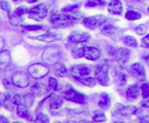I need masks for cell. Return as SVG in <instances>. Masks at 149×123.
<instances>
[{
	"label": "cell",
	"mask_w": 149,
	"mask_h": 123,
	"mask_svg": "<svg viewBox=\"0 0 149 123\" xmlns=\"http://www.w3.org/2000/svg\"><path fill=\"white\" fill-rule=\"evenodd\" d=\"M141 57L143 60L146 61V62H148L149 61V52H143V53L141 54Z\"/></svg>",
	"instance_id": "bcb514c9"
},
{
	"label": "cell",
	"mask_w": 149,
	"mask_h": 123,
	"mask_svg": "<svg viewBox=\"0 0 149 123\" xmlns=\"http://www.w3.org/2000/svg\"><path fill=\"white\" fill-rule=\"evenodd\" d=\"M135 1H143V0H135Z\"/></svg>",
	"instance_id": "f5cc1de1"
},
{
	"label": "cell",
	"mask_w": 149,
	"mask_h": 123,
	"mask_svg": "<svg viewBox=\"0 0 149 123\" xmlns=\"http://www.w3.org/2000/svg\"><path fill=\"white\" fill-rule=\"evenodd\" d=\"M141 89L142 91V95L143 98H148L149 96V85L148 84H143L141 87Z\"/></svg>",
	"instance_id": "f35d334b"
},
{
	"label": "cell",
	"mask_w": 149,
	"mask_h": 123,
	"mask_svg": "<svg viewBox=\"0 0 149 123\" xmlns=\"http://www.w3.org/2000/svg\"><path fill=\"white\" fill-rule=\"evenodd\" d=\"M62 96L65 99L77 104H84L87 102V98L82 93L79 92L71 85H68L65 91L62 93Z\"/></svg>",
	"instance_id": "277c9868"
},
{
	"label": "cell",
	"mask_w": 149,
	"mask_h": 123,
	"mask_svg": "<svg viewBox=\"0 0 149 123\" xmlns=\"http://www.w3.org/2000/svg\"><path fill=\"white\" fill-rule=\"evenodd\" d=\"M63 104V97L60 96H55L52 97L49 107L52 109H58L62 107Z\"/></svg>",
	"instance_id": "603a6c76"
},
{
	"label": "cell",
	"mask_w": 149,
	"mask_h": 123,
	"mask_svg": "<svg viewBox=\"0 0 149 123\" xmlns=\"http://www.w3.org/2000/svg\"><path fill=\"white\" fill-rule=\"evenodd\" d=\"M127 82V78L125 74H120L117 78V83L120 86H124Z\"/></svg>",
	"instance_id": "ab89813d"
},
{
	"label": "cell",
	"mask_w": 149,
	"mask_h": 123,
	"mask_svg": "<svg viewBox=\"0 0 149 123\" xmlns=\"http://www.w3.org/2000/svg\"><path fill=\"white\" fill-rule=\"evenodd\" d=\"M105 4L103 0H89L86 3V7H96L98 5H103Z\"/></svg>",
	"instance_id": "d590c367"
},
{
	"label": "cell",
	"mask_w": 149,
	"mask_h": 123,
	"mask_svg": "<svg viewBox=\"0 0 149 123\" xmlns=\"http://www.w3.org/2000/svg\"><path fill=\"white\" fill-rule=\"evenodd\" d=\"M8 18L10 25L13 26H17L19 24V20L17 19V16L15 15L14 14H12L11 13L8 12Z\"/></svg>",
	"instance_id": "836d02e7"
},
{
	"label": "cell",
	"mask_w": 149,
	"mask_h": 123,
	"mask_svg": "<svg viewBox=\"0 0 149 123\" xmlns=\"http://www.w3.org/2000/svg\"><path fill=\"white\" fill-rule=\"evenodd\" d=\"M108 10L112 14H121L123 11V5L120 0H113L109 3Z\"/></svg>",
	"instance_id": "e0dca14e"
},
{
	"label": "cell",
	"mask_w": 149,
	"mask_h": 123,
	"mask_svg": "<svg viewBox=\"0 0 149 123\" xmlns=\"http://www.w3.org/2000/svg\"><path fill=\"white\" fill-rule=\"evenodd\" d=\"M98 106L103 110L109 109L111 106V98L108 95V93L103 92L100 94Z\"/></svg>",
	"instance_id": "ffe728a7"
},
{
	"label": "cell",
	"mask_w": 149,
	"mask_h": 123,
	"mask_svg": "<svg viewBox=\"0 0 149 123\" xmlns=\"http://www.w3.org/2000/svg\"><path fill=\"white\" fill-rule=\"evenodd\" d=\"M49 72V67L41 63L33 64L28 68L29 75L34 79H40L46 76Z\"/></svg>",
	"instance_id": "8992f818"
},
{
	"label": "cell",
	"mask_w": 149,
	"mask_h": 123,
	"mask_svg": "<svg viewBox=\"0 0 149 123\" xmlns=\"http://www.w3.org/2000/svg\"><path fill=\"white\" fill-rule=\"evenodd\" d=\"M81 3H77V4L68 5L62 9V12H72L79 10L80 7H81Z\"/></svg>",
	"instance_id": "f546056e"
},
{
	"label": "cell",
	"mask_w": 149,
	"mask_h": 123,
	"mask_svg": "<svg viewBox=\"0 0 149 123\" xmlns=\"http://www.w3.org/2000/svg\"><path fill=\"white\" fill-rule=\"evenodd\" d=\"M84 56L88 60L96 61L100 59V52L97 48L95 46H85Z\"/></svg>",
	"instance_id": "2e32d148"
},
{
	"label": "cell",
	"mask_w": 149,
	"mask_h": 123,
	"mask_svg": "<svg viewBox=\"0 0 149 123\" xmlns=\"http://www.w3.org/2000/svg\"><path fill=\"white\" fill-rule=\"evenodd\" d=\"M148 13H149V7H148Z\"/></svg>",
	"instance_id": "db71d44e"
},
{
	"label": "cell",
	"mask_w": 149,
	"mask_h": 123,
	"mask_svg": "<svg viewBox=\"0 0 149 123\" xmlns=\"http://www.w3.org/2000/svg\"><path fill=\"white\" fill-rule=\"evenodd\" d=\"M140 93L139 87L137 84H132L128 86L127 88L126 95L127 98H130V99H135L138 97Z\"/></svg>",
	"instance_id": "44dd1931"
},
{
	"label": "cell",
	"mask_w": 149,
	"mask_h": 123,
	"mask_svg": "<svg viewBox=\"0 0 149 123\" xmlns=\"http://www.w3.org/2000/svg\"><path fill=\"white\" fill-rule=\"evenodd\" d=\"M90 35L87 32L75 31L70 34L68 38V41L71 44H79L87 42L90 40Z\"/></svg>",
	"instance_id": "5bb4252c"
},
{
	"label": "cell",
	"mask_w": 149,
	"mask_h": 123,
	"mask_svg": "<svg viewBox=\"0 0 149 123\" xmlns=\"http://www.w3.org/2000/svg\"><path fill=\"white\" fill-rule=\"evenodd\" d=\"M142 17V15L140 12L135 11H128L127 12V13L125 14V18L128 20H130V21H132V20H138V19H141Z\"/></svg>",
	"instance_id": "83f0119b"
},
{
	"label": "cell",
	"mask_w": 149,
	"mask_h": 123,
	"mask_svg": "<svg viewBox=\"0 0 149 123\" xmlns=\"http://www.w3.org/2000/svg\"><path fill=\"white\" fill-rule=\"evenodd\" d=\"M2 104L4 108L8 111H13L14 110V103L13 102V100H10V98H5L2 102Z\"/></svg>",
	"instance_id": "4dcf8cb0"
},
{
	"label": "cell",
	"mask_w": 149,
	"mask_h": 123,
	"mask_svg": "<svg viewBox=\"0 0 149 123\" xmlns=\"http://www.w3.org/2000/svg\"><path fill=\"white\" fill-rule=\"evenodd\" d=\"M63 38V34L61 30L57 27H52L48 29L47 31L42 35L35 36L33 38L46 43H52V42L61 41Z\"/></svg>",
	"instance_id": "5b68a950"
},
{
	"label": "cell",
	"mask_w": 149,
	"mask_h": 123,
	"mask_svg": "<svg viewBox=\"0 0 149 123\" xmlns=\"http://www.w3.org/2000/svg\"><path fill=\"white\" fill-rule=\"evenodd\" d=\"M2 83H3V85H4V86L5 87V88H10V82H9L8 80H7V79H5V78H4V79H3Z\"/></svg>",
	"instance_id": "c3c4849f"
},
{
	"label": "cell",
	"mask_w": 149,
	"mask_h": 123,
	"mask_svg": "<svg viewBox=\"0 0 149 123\" xmlns=\"http://www.w3.org/2000/svg\"><path fill=\"white\" fill-rule=\"evenodd\" d=\"M62 58V52L56 46H50L44 50L42 59L44 63L48 65H55L59 63Z\"/></svg>",
	"instance_id": "6da1fadb"
},
{
	"label": "cell",
	"mask_w": 149,
	"mask_h": 123,
	"mask_svg": "<svg viewBox=\"0 0 149 123\" xmlns=\"http://www.w3.org/2000/svg\"><path fill=\"white\" fill-rule=\"evenodd\" d=\"M48 10L47 6L43 3L37 4L29 12V17L36 21L40 22L45 19L47 14Z\"/></svg>",
	"instance_id": "52a82bcc"
},
{
	"label": "cell",
	"mask_w": 149,
	"mask_h": 123,
	"mask_svg": "<svg viewBox=\"0 0 149 123\" xmlns=\"http://www.w3.org/2000/svg\"><path fill=\"white\" fill-rule=\"evenodd\" d=\"M0 122L1 123H4V122H9V121L7 120V119L6 117H4L3 115H1V117H0Z\"/></svg>",
	"instance_id": "681fc988"
},
{
	"label": "cell",
	"mask_w": 149,
	"mask_h": 123,
	"mask_svg": "<svg viewBox=\"0 0 149 123\" xmlns=\"http://www.w3.org/2000/svg\"><path fill=\"white\" fill-rule=\"evenodd\" d=\"M101 33L105 36L110 37L112 40L115 41L116 42H119L122 38V30L117 27L111 25H107L105 26L101 30Z\"/></svg>",
	"instance_id": "30bf717a"
},
{
	"label": "cell",
	"mask_w": 149,
	"mask_h": 123,
	"mask_svg": "<svg viewBox=\"0 0 149 123\" xmlns=\"http://www.w3.org/2000/svg\"><path fill=\"white\" fill-rule=\"evenodd\" d=\"M49 85L53 91H58V81L55 78H49Z\"/></svg>",
	"instance_id": "74e56055"
},
{
	"label": "cell",
	"mask_w": 149,
	"mask_h": 123,
	"mask_svg": "<svg viewBox=\"0 0 149 123\" xmlns=\"http://www.w3.org/2000/svg\"><path fill=\"white\" fill-rule=\"evenodd\" d=\"M24 28L26 30H39V29H42V26L40 25H28V26H23Z\"/></svg>",
	"instance_id": "ee69618b"
},
{
	"label": "cell",
	"mask_w": 149,
	"mask_h": 123,
	"mask_svg": "<svg viewBox=\"0 0 149 123\" xmlns=\"http://www.w3.org/2000/svg\"><path fill=\"white\" fill-rule=\"evenodd\" d=\"M138 108L134 106H124L120 104H115L112 113L113 115L122 116V117H127L132 114H136L138 111Z\"/></svg>",
	"instance_id": "9c48e42d"
},
{
	"label": "cell",
	"mask_w": 149,
	"mask_h": 123,
	"mask_svg": "<svg viewBox=\"0 0 149 123\" xmlns=\"http://www.w3.org/2000/svg\"><path fill=\"white\" fill-rule=\"evenodd\" d=\"M11 56H10V52L9 50L1 51L0 54V67L1 69H4L7 67L10 63Z\"/></svg>",
	"instance_id": "ac0fdd59"
},
{
	"label": "cell",
	"mask_w": 149,
	"mask_h": 123,
	"mask_svg": "<svg viewBox=\"0 0 149 123\" xmlns=\"http://www.w3.org/2000/svg\"><path fill=\"white\" fill-rule=\"evenodd\" d=\"M93 121L96 122H105L106 121L107 118L106 116L105 115L104 113L101 111H97L95 113L94 116L93 117Z\"/></svg>",
	"instance_id": "f1b7e54d"
},
{
	"label": "cell",
	"mask_w": 149,
	"mask_h": 123,
	"mask_svg": "<svg viewBox=\"0 0 149 123\" xmlns=\"http://www.w3.org/2000/svg\"><path fill=\"white\" fill-rule=\"evenodd\" d=\"M55 74L56 76L60 78H64L68 75V69L64 65H58V66L55 68Z\"/></svg>",
	"instance_id": "484cf974"
},
{
	"label": "cell",
	"mask_w": 149,
	"mask_h": 123,
	"mask_svg": "<svg viewBox=\"0 0 149 123\" xmlns=\"http://www.w3.org/2000/svg\"><path fill=\"white\" fill-rule=\"evenodd\" d=\"M141 46L145 48H149V34L142 38V40H141Z\"/></svg>",
	"instance_id": "b9f144b4"
},
{
	"label": "cell",
	"mask_w": 149,
	"mask_h": 123,
	"mask_svg": "<svg viewBox=\"0 0 149 123\" xmlns=\"http://www.w3.org/2000/svg\"><path fill=\"white\" fill-rule=\"evenodd\" d=\"M131 72L134 75V77L139 80L140 81H144L146 78L145 67L140 62L134 63L131 66Z\"/></svg>",
	"instance_id": "9a60e30c"
},
{
	"label": "cell",
	"mask_w": 149,
	"mask_h": 123,
	"mask_svg": "<svg viewBox=\"0 0 149 123\" xmlns=\"http://www.w3.org/2000/svg\"><path fill=\"white\" fill-rule=\"evenodd\" d=\"M0 6H1V8L3 10H4V11L7 12H10V4H9L8 1H7V0H1Z\"/></svg>",
	"instance_id": "60d3db41"
},
{
	"label": "cell",
	"mask_w": 149,
	"mask_h": 123,
	"mask_svg": "<svg viewBox=\"0 0 149 123\" xmlns=\"http://www.w3.org/2000/svg\"><path fill=\"white\" fill-rule=\"evenodd\" d=\"M13 1H14L15 2H17V1H20V0H13Z\"/></svg>",
	"instance_id": "816d5d0a"
},
{
	"label": "cell",
	"mask_w": 149,
	"mask_h": 123,
	"mask_svg": "<svg viewBox=\"0 0 149 123\" xmlns=\"http://www.w3.org/2000/svg\"><path fill=\"white\" fill-rule=\"evenodd\" d=\"M35 122H49V119L47 114H44V113H40L37 115L36 120H35Z\"/></svg>",
	"instance_id": "d6a6232c"
},
{
	"label": "cell",
	"mask_w": 149,
	"mask_h": 123,
	"mask_svg": "<svg viewBox=\"0 0 149 123\" xmlns=\"http://www.w3.org/2000/svg\"><path fill=\"white\" fill-rule=\"evenodd\" d=\"M123 41L125 43V45L128 46H130V47L132 48H136L138 47V41H137L136 38L133 36H126L124 37Z\"/></svg>",
	"instance_id": "4316f807"
},
{
	"label": "cell",
	"mask_w": 149,
	"mask_h": 123,
	"mask_svg": "<svg viewBox=\"0 0 149 123\" xmlns=\"http://www.w3.org/2000/svg\"><path fill=\"white\" fill-rule=\"evenodd\" d=\"M79 18L73 15L65 14H56L51 16L50 21L55 27H67L77 23Z\"/></svg>",
	"instance_id": "7a4b0ae2"
},
{
	"label": "cell",
	"mask_w": 149,
	"mask_h": 123,
	"mask_svg": "<svg viewBox=\"0 0 149 123\" xmlns=\"http://www.w3.org/2000/svg\"><path fill=\"white\" fill-rule=\"evenodd\" d=\"M29 11V9L27 8L25 6H20V7H17L15 10V11L14 12L15 15L17 16V17H20V16L23 15V14H26Z\"/></svg>",
	"instance_id": "1f68e13d"
},
{
	"label": "cell",
	"mask_w": 149,
	"mask_h": 123,
	"mask_svg": "<svg viewBox=\"0 0 149 123\" xmlns=\"http://www.w3.org/2000/svg\"><path fill=\"white\" fill-rule=\"evenodd\" d=\"M27 107L24 104H19L17 108V115L19 117L29 120V113Z\"/></svg>",
	"instance_id": "cb8c5ba5"
},
{
	"label": "cell",
	"mask_w": 149,
	"mask_h": 123,
	"mask_svg": "<svg viewBox=\"0 0 149 123\" xmlns=\"http://www.w3.org/2000/svg\"><path fill=\"white\" fill-rule=\"evenodd\" d=\"M130 56V51L127 48L121 47L116 50L115 54L116 60L121 68L124 69L126 67L129 62Z\"/></svg>",
	"instance_id": "7c38bea8"
},
{
	"label": "cell",
	"mask_w": 149,
	"mask_h": 123,
	"mask_svg": "<svg viewBox=\"0 0 149 123\" xmlns=\"http://www.w3.org/2000/svg\"><path fill=\"white\" fill-rule=\"evenodd\" d=\"M135 30L138 35H144L146 33L147 30H148V27L146 25L141 24L135 27Z\"/></svg>",
	"instance_id": "e575fe53"
},
{
	"label": "cell",
	"mask_w": 149,
	"mask_h": 123,
	"mask_svg": "<svg viewBox=\"0 0 149 123\" xmlns=\"http://www.w3.org/2000/svg\"><path fill=\"white\" fill-rule=\"evenodd\" d=\"M29 78L23 71H17L12 75V82L19 88H26L29 85Z\"/></svg>",
	"instance_id": "8fae6325"
},
{
	"label": "cell",
	"mask_w": 149,
	"mask_h": 123,
	"mask_svg": "<svg viewBox=\"0 0 149 123\" xmlns=\"http://www.w3.org/2000/svg\"><path fill=\"white\" fill-rule=\"evenodd\" d=\"M12 100H13V102L14 103L15 105H19L21 102V97H20V94H15Z\"/></svg>",
	"instance_id": "7bdbcfd3"
},
{
	"label": "cell",
	"mask_w": 149,
	"mask_h": 123,
	"mask_svg": "<svg viewBox=\"0 0 149 123\" xmlns=\"http://www.w3.org/2000/svg\"><path fill=\"white\" fill-rule=\"evenodd\" d=\"M92 72L91 67L87 65H77L71 67V73L74 78H84L90 75Z\"/></svg>",
	"instance_id": "4fadbf2b"
},
{
	"label": "cell",
	"mask_w": 149,
	"mask_h": 123,
	"mask_svg": "<svg viewBox=\"0 0 149 123\" xmlns=\"http://www.w3.org/2000/svg\"><path fill=\"white\" fill-rule=\"evenodd\" d=\"M109 65L107 59L102 61L95 67V78L99 83L104 86H107L110 81L109 75Z\"/></svg>",
	"instance_id": "3957f363"
},
{
	"label": "cell",
	"mask_w": 149,
	"mask_h": 123,
	"mask_svg": "<svg viewBox=\"0 0 149 123\" xmlns=\"http://www.w3.org/2000/svg\"><path fill=\"white\" fill-rule=\"evenodd\" d=\"M141 105L144 108H149V96L148 98H143V100L141 101Z\"/></svg>",
	"instance_id": "f6af8a7d"
},
{
	"label": "cell",
	"mask_w": 149,
	"mask_h": 123,
	"mask_svg": "<svg viewBox=\"0 0 149 123\" xmlns=\"http://www.w3.org/2000/svg\"><path fill=\"white\" fill-rule=\"evenodd\" d=\"M34 95H26L24 96V105H26V107H31V106L33 104V100H34V97H33Z\"/></svg>",
	"instance_id": "8d00e7d4"
},
{
	"label": "cell",
	"mask_w": 149,
	"mask_h": 123,
	"mask_svg": "<svg viewBox=\"0 0 149 123\" xmlns=\"http://www.w3.org/2000/svg\"><path fill=\"white\" fill-rule=\"evenodd\" d=\"M79 44H81V43L74 44L77 45V46H74L72 49V51H71V54H72V56L74 59H79V58H81L82 56H84V51L85 46H79Z\"/></svg>",
	"instance_id": "7402d4cb"
},
{
	"label": "cell",
	"mask_w": 149,
	"mask_h": 123,
	"mask_svg": "<svg viewBox=\"0 0 149 123\" xmlns=\"http://www.w3.org/2000/svg\"><path fill=\"white\" fill-rule=\"evenodd\" d=\"M77 80L81 82L83 85H86V86L90 87L93 88L96 85V80L93 78H90V77H84V78H75Z\"/></svg>",
	"instance_id": "d4e9b609"
},
{
	"label": "cell",
	"mask_w": 149,
	"mask_h": 123,
	"mask_svg": "<svg viewBox=\"0 0 149 123\" xmlns=\"http://www.w3.org/2000/svg\"><path fill=\"white\" fill-rule=\"evenodd\" d=\"M108 20V17L103 14H97L91 17H85L83 20V24L87 28H90L91 30L95 29L97 27H100L102 25L106 23Z\"/></svg>",
	"instance_id": "ba28073f"
},
{
	"label": "cell",
	"mask_w": 149,
	"mask_h": 123,
	"mask_svg": "<svg viewBox=\"0 0 149 123\" xmlns=\"http://www.w3.org/2000/svg\"><path fill=\"white\" fill-rule=\"evenodd\" d=\"M47 88L44 84L40 83V82H36L34 83L31 87V92L32 94L36 96H40L43 95L44 93L47 92Z\"/></svg>",
	"instance_id": "d6986e66"
},
{
	"label": "cell",
	"mask_w": 149,
	"mask_h": 123,
	"mask_svg": "<svg viewBox=\"0 0 149 123\" xmlns=\"http://www.w3.org/2000/svg\"><path fill=\"white\" fill-rule=\"evenodd\" d=\"M0 44H1V51H2L4 46H5V41H4V38H3L2 36L0 37Z\"/></svg>",
	"instance_id": "7dc6e473"
},
{
	"label": "cell",
	"mask_w": 149,
	"mask_h": 123,
	"mask_svg": "<svg viewBox=\"0 0 149 123\" xmlns=\"http://www.w3.org/2000/svg\"><path fill=\"white\" fill-rule=\"evenodd\" d=\"M28 3H30V4H33V3L37 2L39 0H26Z\"/></svg>",
	"instance_id": "f907efd6"
}]
</instances>
